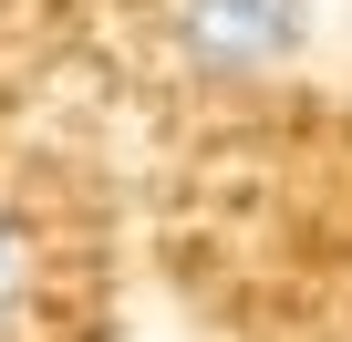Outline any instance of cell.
Wrapping results in <instances>:
<instances>
[{"label":"cell","mask_w":352,"mask_h":342,"mask_svg":"<svg viewBox=\"0 0 352 342\" xmlns=\"http://www.w3.org/2000/svg\"><path fill=\"white\" fill-rule=\"evenodd\" d=\"M321 0H155V32L176 52V73L197 83H259L311 42Z\"/></svg>","instance_id":"cell-1"},{"label":"cell","mask_w":352,"mask_h":342,"mask_svg":"<svg viewBox=\"0 0 352 342\" xmlns=\"http://www.w3.org/2000/svg\"><path fill=\"white\" fill-rule=\"evenodd\" d=\"M11 301H21V218H0V332H11Z\"/></svg>","instance_id":"cell-2"}]
</instances>
